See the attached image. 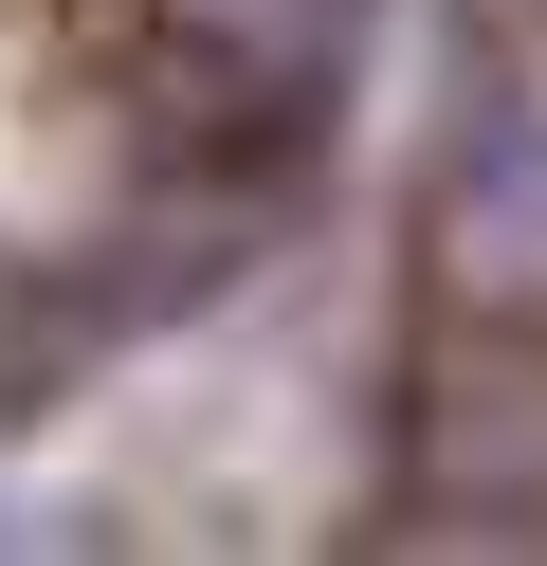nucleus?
Masks as SVG:
<instances>
[{
	"label": "nucleus",
	"instance_id": "nucleus-2",
	"mask_svg": "<svg viewBox=\"0 0 547 566\" xmlns=\"http://www.w3.org/2000/svg\"><path fill=\"white\" fill-rule=\"evenodd\" d=\"M201 19H219L238 55H274V74H328V38H347L365 0H201Z\"/></svg>",
	"mask_w": 547,
	"mask_h": 566
},
{
	"label": "nucleus",
	"instance_id": "nucleus-1",
	"mask_svg": "<svg viewBox=\"0 0 547 566\" xmlns=\"http://www.w3.org/2000/svg\"><path fill=\"white\" fill-rule=\"evenodd\" d=\"M456 274L547 311V111H493V128H474V165H456Z\"/></svg>",
	"mask_w": 547,
	"mask_h": 566
}]
</instances>
